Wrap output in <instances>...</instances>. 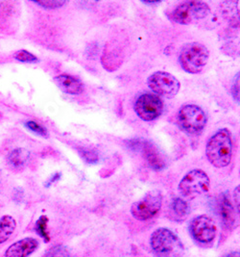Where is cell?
<instances>
[{"instance_id":"11","label":"cell","mask_w":240,"mask_h":257,"mask_svg":"<svg viewBox=\"0 0 240 257\" xmlns=\"http://www.w3.org/2000/svg\"><path fill=\"white\" fill-rule=\"evenodd\" d=\"M134 145L132 147L137 148L143 153L144 158L146 159L149 166L155 171H161L165 164L160 156V152L148 141H133Z\"/></svg>"},{"instance_id":"27","label":"cell","mask_w":240,"mask_h":257,"mask_svg":"<svg viewBox=\"0 0 240 257\" xmlns=\"http://www.w3.org/2000/svg\"><path fill=\"white\" fill-rule=\"evenodd\" d=\"M221 257H240V253L239 251H231V252L227 253V254Z\"/></svg>"},{"instance_id":"7","label":"cell","mask_w":240,"mask_h":257,"mask_svg":"<svg viewBox=\"0 0 240 257\" xmlns=\"http://www.w3.org/2000/svg\"><path fill=\"white\" fill-rule=\"evenodd\" d=\"M161 205V193L160 191H151L133 203L131 206V214L137 221H147L160 212Z\"/></svg>"},{"instance_id":"24","label":"cell","mask_w":240,"mask_h":257,"mask_svg":"<svg viewBox=\"0 0 240 257\" xmlns=\"http://www.w3.org/2000/svg\"><path fill=\"white\" fill-rule=\"evenodd\" d=\"M231 92H232V95H233V98L235 99V101L239 102V72L235 76V80L233 83Z\"/></svg>"},{"instance_id":"1","label":"cell","mask_w":240,"mask_h":257,"mask_svg":"<svg viewBox=\"0 0 240 257\" xmlns=\"http://www.w3.org/2000/svg\"><path fill=\"white\" fill-rule=\"evenodd\" d=\"M206 155L208 162L217 169L229 166L232 156V142L229 129H219L206 146Z\"/></svg>"},{"instance_id":"18","label":"cell","mask_w":240,"mask_h":257,"mask_svg":"<svg viewBox=\"0 0 240 257\" xmlns=\"http://www.w3.org/2000/svg\"><path fill=\"white\" fill-rule=\"evenodd\" d=\"M47 223H48L47 216H41L39 218V220L36 222L35 230L45 240L46 243H49L50 235H49L48 230H47Z\"/></svg>"},{"instance_id":"3","label":"cell","mask_w":240,"mask_h":257,"mask_svg":"<svg viewBox=\"0 0 240 257\" xmlns=\"http://www.w3.org/2000/svg\"><path fill=\"white\" fill-rule=\"evenodd\" d=\"M209 13L210 8L206 2L186 1L176 6L168 18L175 24L189 25L204 20Z\"/></svg>"},{"instance_id":"22","label":"cell","mask_w":240,"mask_h":257,"mask_svg":"<svg viewBox=\"0 0 240 257\" xmlns=\"http://www.w3.org/2000/svg\"><path fill=\"white\" fill-rule=\"evenodd\" d=\"M35 4L46 8V9H58L67 4V1L64 0H43V1H35Z\"/></svg>"},{"instance_id":"14","label":"cell","mask_w":240,"mask_h":257,"mask_svg":"<svg viewBox=\"0 0 240 257\" xmlns=\"http://www.w3.org/2000/svg\"><path fill=\"white\" fill-rule=\"evenodd\" d=\"M218 212L224 226L230 228L235 222V215L228 193H224L220 196L218 200Z\"/></svg>"},{"instance_id":"9","label":"cell","mask_w":240,"mask_h":257,"mask_svg":"<svg viewBox=\"0 0 240 257\" xmlns=\"http://www.w3.org/2000/svg\"><path fill=\"white\" fill-rule=\"evenodd\" d=\"M163 102L160 96L155 94L139 95L135 102V112L139 118L144 121H152L161 116Z\"/></svg>"},{"instance_id":"13","label":"cell","mask_w":240,"mask_h":257,"mask_svg":"<svg viewBox=\"0 0 240 257\" xmlns=\"http://www.w3.org/2000/svg\"><path fill=\"white\" fill-rule=\"evenodd\" d=\"M54 82L58 88L65 94L78 95L84 91V84L79 78L73 75L60 74L54 78Z\"/></svg>"},{"instance_id":"2","label":"cell","mask_w":240,"mask_h":257,"mask_svg":"<svg viewBox=\"0 0 240 257\" xmlns=\"http://www.w3.org/2000/svg\"><path fill=\"white\" fill-rule=\"evenodd\" d=\"M150 245L156 257H183L184 245L168 228L160 227L150 237Z\"/></svg>"},{"instance_id":"26","label":"cell","mask_w":240,"mask_h":257,"mask_svg":"<svg viewBox=\"0 0 240 257\" xmlns=\"http://www.w3.org/2000/svg\"><path fill=\"white\" fill-rule=\"evenodd\" d=\"M60 176H61L60 174H56L55 176H52V178H50V179L46 182V186H49L50 184H52V183H54L55 181L59 180V179H60Z\"/></svg>"},{"instance_id":"19","label":"cell","mask_w":240,"mask_h":257,"mask_svg":"<svg viewBox=\"0 0 240 257\" xmlns=\"http://www.w3.org/2000/svg\"><path fill=\"white\" fill-rule=\"evenodd\" d=\"M44 257H73L68 247L64 245H56L49 249Z\"/></svg>"},{"instance_id":"25","label":"cell","mask_w":240,"mask_h":257,"mask_svg":"<svg viewBox=\"0 0 240 257\" xmlns=\"http://www.w3.org/2000/svg\"><path fill=\"white\" fill-rule=\"evenodd\" d=\"M233 199H234V203H235V209H236L237 214H239V186H237L234 189Z\"/></svg>"},{"instance_id":"6","label":"cell","mask_w":240,"mask_h":257,"mask_svg":"<svg viewBox=\"0 0 240 257\" xmlns=\"http://www.w3.org/2000/svg\"><path fill=\"white\" fill-rule=\"evenodd\" d=\"M210 180L206 172L196 169L187 173L179 183V192L185 198H195L209 190Z\"/></svg>"},{"instance_id":"15","label":"cell","mask_w":240,"mask_h":257,"mask_svg":"<svg viewBox=\"0 0 240 257\" xmlns=\"http://www.w3.org/2000/svg\"><path fill=\"white\" fill-rule=\"evenodd\" d=\"M29 159H30V152L23 148H19L12 151L7 156V161L9 165L13 169H18V170L23 169L29 162Z\"/></svg>"},{"instance_id":"10","label":"cell","mask_w":240,"mask_h":257,"mask_svg":"<svg viewBox=\"0 0 240 257\" xmlns=\"http://www.w3.org/2000/svg\"><path fill=\"white\" fill-rule=\"evenodd\" d=\"M189 232L195 241L201 244H209L215 239L217 227L210 217L199 215L189 222Z\"/></svg>"},{"instance_id":"28","label":"cell","mask_w":240,"mask_h":257,"mask_svg":"<svg viewBox=\"0 0 240 257\" xmlns=\"http://www.w3.org/2000/svg\"><path fill=\"white\" fill-rule=\"evenodd\" d=\"M0 117H1V113H0Z\"/></svg>"},{"instance_id":"16","label":"cell","mask_w":240,"mask_h":257,"mask_svg":"<svg viewBox=\"0 0 240 257\" xmlns=\"http://www.w3.org/2000/svg\"><path fill=\"white\" fill-rule=\"evenodd\" d=\"M17 227V221L10 216L5 215L0 218V244L9 240Z\"/></svg>"},{"instance_id":"21","label":"cell","mask_w":240,"mask_h":257,"mask_svg":"<svg viewBox=\"0 0 240 257\" xmlns=\"http://www.w3.org/2000/svg\"><path fill=\"white\" fill-rule=\"evenodd\" d=\"M15 59L23 62V63H36L38 61V58L35 56L34 54H32L31 52L23 49V50H19L15 53Z\"/></svg>"},{"instance_id":"17","label":"cell","mask_w":240,"mask_h":257,"mask_svg":"<svg viewBox=\"0 0 240 257\" xmlns=\"http://www.w3.org/2000/svg\"><path fill=\"white\" fill-rule=\"evenodd\" d=\"M170 211L175 220L183 221L189 213V206L185 200L181 198H176L171 200Z\"/></svg>"},{"instance_id":"12","label":"cell","mask_w":240,"mask_h":257,"mask_svg":"<svg viewBox=\"0 0 240 257\" xmlns=\"http://www.w3.org/2000/svg\"><path fill=\"white\" fill-rule=\"evenodd\" d=\"M39 247V241L32 237H26L12 244L5 251V257H28Z\"/></svg>"},{"instance_id":"4","label":"cell","mask_w":240,"mask_h":257,"mask_svg":"<svg viewBox=\"0 0 240 257\" xmlns=\"http://www.w3.org/2000/svg\"><path fill=\"white\" fill-rule=\"evenodd\" d=\"M209 51L200 43H191L184 46L179 56V63L185 72L198 74L206 67Z\"/></svg>"},{"instance_id":"5","label":"cell","mask_w":240,"mask_h":257,"mask_svg":"<svg viewBox=\"0 0 240 257\" xmlns=\"http://www.w3.org/2000/svg\"><path fill=\"white\" fill-rule=\"evenodd\" d=\"M206 120L204 110L195 104L183 105L178 113V124L189 136L200 134L206 127Z\"/></svg>"},{"instance_id":"20","label":"cell","mask_w":240,"mask_h":257,"mask_svg":"<svg viewBox=\"0 0 240 257\" xmlns=\"http://www.w3.org/2000/svg\"><path fill=\"white\" fill-rule=\"evenodd\" d=\"M25 126L29 129V130H31L35 134L39 135V136H42V137H45V138L48 137L47 129L45 126H43L42 124L36 122V121L29 120V121L25 122Z\"/></svg>"},{"instance_id":"23","label":"cell","mask_w":240,"mask_h":257,"mask_svg":"<svg viewBox=\"0 0 240 257\" xmlns=\"http://www.w3.org/2000/svg\"><path fill=\"white\" fill-rule=\"evenodd\" d=\"M81 156L82 158L87 162V163L92 164L96 163L98 161V156L96 152H93L92 150H82L80 151Z\"/></svg>"},{"instance_id":"8","label":"cell","mask_w":240,"mask_h":257,"mask_svg":"<svg viewBox=\"0 0 240 257\" xmlns=\"http://www.w3.org/2000/svg\"><path fill=\"white\" fill-rule=\"evenodd\" d=\"M147 84L150 90L158 96L172 98L179 93L181 84L171 73L156 71L148 77Z\"/></svg>"}]
</instances>
